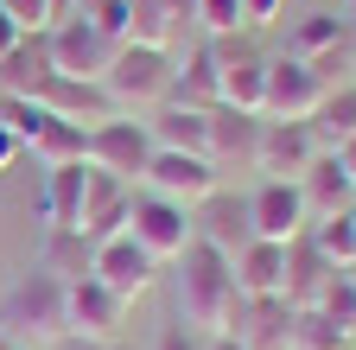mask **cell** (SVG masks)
<instances>
[{"instance_id": "cell-25", "label": "cell", "mask_w": 356, "mask_h": 350, "mask_svg": "<svg viewBox=\"0 0 356 350\" xmlns=\"http://www.w3.org/2000/svg\"><path fill=\"white\" fill-rule=\"evenodd\" d=\"M312 134H318L325 153H337L343 141H356V83H337V90H325L318 115H312Z\"/></svg>"}, {"instance_id": "cell-17", "label": "cell", "mask_w": 356, "mask_h": 350, "mask_svg": "<svg viewBox=\"0 0 356 350\" xmlns=\"http://www.w3.org/2000/svg\"><path fill=\"white\" fill-rule=\"evenodd\" d=\"M191 223H197V236H204V242H216L222 255H236L242 242H254V230H248V198H229L222 185L191 210Z\"/></svg>"}, {"instance_id": "cell-28", "label": "cell", "mask_w": 356, "mask_h": 350, "mask_svg": "<svg viewBox=\"0 0 356 350\" xmlns=\"http://www.w3.org/2000/svg\"><path fill=\"white\" fill-rule=\"evenodd\" d=\"M350 38V19H337V13H305L299 26H293V58H325V51H337Z\"/></svg>"}, {"instance_id": "cell-10", "label": "cell", "mask_w": 356, "mask_h": 350, "mask_svg": "<svg viewBox=\"0 0 356 350\" xmlns=\"http://www.w3.org/2000/svg\"><path fill=\"white\" fill-rule=\"evenodd\" d=\"M127 305L134 299L108 293L96 274H76L70 280V337H83V344H115L127 331Z\"/></svg>"}, {"instance_id": "cell-45", "label": "cell", "mask_w": 356, "mask_h": 350, "mask_svg": "<svg viewBox=\"0 0 356 350\" xmlns=\"http://www.w3.org/2000/svg\"><path fill=\"white\" fill-rule=\"evenodd\" d=\"M343 19H350V26H356V0H350V7H343Z\"/></svg>"}, {"instance_id": "cell-1", "label": "cell", "mask_w": 356, "mask_h": 350, "mask_svg": "<svg viewBox=\"0 0 356 350\" xmlns=\"http://www.w3.org/2000/svg\"><path fill=\"white\" fill-rule=\"evenodd\" d=\"M0 337L13 344H64L70 337V280L51 268L19 274L7 293H0Z\"/></svg>"}, {"instance_id": "cell-41", "label": "cell", "mask_w": 356, "mask_h": 350, "mask_svg": "<svg viewBox=\"0 0 356 350\" xmlns=\"http://www.w3.org/2000/svg\"><path fill=\"white\" fill-rule=\"evenodd\" d=\"M337 159H343V172H350V191H356V141H343V147H337Z\"/></svg>"}, {"instance_id": "cell-15", "label": "cell", "mask_w": 356, "mask_h": 350, "mask_svg": "<svg viewBox=\"0 0 356 350\" xmlns=\"http://www.w3.org/2000/svg\"><path fill=\"white\" fill-rule=\"evenodd\" d=\"M318 134H312V121H267L261 115V147H254V166L267 179H299V172L318 159Z\"/></svg>"}, {"instance_id": "cell-9", "label": "cell", "mask_w": 356, "mask_h": 350, "mask_svg": "<svg viewBox=\"0 0 356 350\" xmlns=\"http://www.w3.org/2000/svg\"><path fill=\"white\" fill-rule=\"evenodd\" d=\"M216 58V102L261 115V90H267V58L248 45V38H210Z\"/></svg>"}, {"instance_id": "cell-44", "label": "cell", "mask_w": 356, "mask_h": 350, "mask_svg": "<svg viewBox=\"0 0 356 350\" xmlns=\"http://www.w3.org/2000/svg\"><path fill=\"white\" fill-rule=\"evenodd\" d=\"M0 350H26V344H13V337H0Z\"/></svg>"}, {"instance_id": "cell-5", "label": "cell", "mask_w": 356, "mask_h": 350, "mask_svg": "<svg viewBox=\"0 0 356 350\" xmlns=\"http://www.w3.org/2000/svg\"><path fill=\"white\" fill-rule=\"evenodd\" d=\"M127 236L140 242L153 261H178V255L191 248L197 223H191L185 204H172V198H159V191H134V204H127Z\"/></svg>"}, {"instance_id": "cell-33", "label": "cell", "mask_w": 356, "mask_h": 350, "mask_svg": "<svg viewBox=\"0 0 356 350\" xmlns=\"http://www.w3.org/2000/svg\"><path fill=\"white\" fill-rule=\"evenodd\" d=\"M0 13H7L26 38H32V32H51V19H58L51 0H0Z\"/></svg>"}, {"instance_id": "cell-29", "label": "cell", "mask_w": 356, "mask_h": 350, "mask_svg": "<svg viewBox=\"0 0 356 350\" xmlns=\"http://www.w3.org/2000/svg\"><path fill=\"white\" fill-rule=\"evenodd\" d=\"M127 45H172V7L165 0H127Z\"/></svg>"}, {"instance_id": "cell-27", "label": "cell", "mask_w": 356, "mask_h": 350, "mask_svg": "<svg viewBox=\"0 0 356 350\" xmlns=\"http://www.w3.org/2000/svg\"><path fill=\"white\" fill-rule=\"evenodd\" d=\"M312 248H318L331 268H356V210H337V216H318V223L305 230Z\"/></svg>"}, {"instance_id": "cell-3", "label": "cell", "mask_w": 356, "mask_h": 350, "mask_svg": "<svg viewBox=\"0 0 356 350\" xmlns=\"http://www.w3.org/2000/svg\"><path fill=\"white\" fill-rule=\"evenodd\" d=\"M172 83H178V58H172V45H127V38H121L115 64L102 70V90H108V102H115L121 115L172 102Z\"/></svg>"}, {"instance_id": "cell-36", "label": "cell", "mask_w": 356, "mask_h": 350, "mask_svg": "<svg viewBox=\"0 0 356 350\" xmlns=\"http://www.w3.org/2000/svg\"><path fill=\"white\" fill-rule=\"evenodd\" d=\"M280 13V0H242V26H267Z\"/></svg>"}, {"instance_id": "cell-23", "label": "cell", "mask_w": 356, "mask_h": 350, "mask_svg": "<svg viewBox=\"0 0 356 350\" xmlns=\"http://www.w3.org/2000/svg\"><path fill=\"white\" fill-rule=\"evenodd\" d=\"M331 274H337V268L312 248V236H293V242H286V287H280V299H286V305H312V299L325 293Z\"/></svg>"}, {"instance_id": "cell-20", "label": "cell", "mask_w": 356, "mask_h": 350, "mask_svg": "<svg viewBox=\"0 0 356 350\" xmlns=\"http://www.w3.org/2000/svg\"><path fill=\"white\" fill-rule=\"evenodd\" d=\"M254 147H261V115L248 109H229V102H210V159H242L254 166Z\"/></svg>"}, {"instance_id": "cell-18", "label": "cell", "mask_w": 356, "mask_h": 350, "mask_svg": "<svg viewBox=\"0 0 356 350\" xmlns=\"http://www.w3.org/2000/svg\"><path fill=\"white\" fill-rule=\"evenodd\" d=\"M147 127H153V147H172V153H204V159H210V109H191V102H159Z\"/></svg>"}, {"instance_id": "cell-11", "label": "cell", "mask_w": 356, "mask_h": 350, "mask_svg": "<svg viewBox=\"0 0 356 350\" xmlns=\"http://www.w3.org/2000/svg\"><path fill=\"white\" fill-rule=\"evenodd\" d=\"M248 230L261 242H293L312 230L305 216V198H299V179H261L254 198H248Z\"/></svg>"}, {"instance_id": "cell-13", "label": "cell", "mask_w": 356, "mask_h": 350, "mask_svg": "<svg viewBox=\"0 0 356 350\" xmlns=\"http://www.w3.org/2000/svg\"><path fill=\"white\" fill-rule=\"evenodd\" d=\"M127 204H134V185H127V179H115V172H102V166H89L76 236H83L89 248L108 242V236H121V230H127Z\"/></svg>"}, {"instance_id": "cell-30", "label": "cell", "mask_w": 356, "mask_h": 350, "mask_svg": "<svg viewBox=\"0 0 356 350\" xmlns=\"http://www.w3.org/2000/svg\"><path fill=\"white\" fill-rule=\"evenodd\" d=\"M312 312H325L343 337H356V274H350V268H337V274L325 280V293L312 299Z\"/></svg>"}, {"instance_id": "cell-12", "label": "cell", "mask_w": 356, "mask_h": 350, "mask_svg": "<svg viewBox=\"0 0 356 350\" xmlns=\"http://www.w3.org/2000/svg\"><path fill=\"white\" fill-rule=\"evenodd\" d=\"M293 312L299 305H286L280 293H242L222 331H236L248 350H293Z\"/></svg>"}, {"instance_id": "cell-38", "label": "cell", "mask_w": 356, "mask_h": 350, "mask_svg": "<svg viewBox=\"0 0 356 350\" xmlns=\"http://www.w3.org/2000/svg\"><path fill=\"white\" fill-rule=\"evenodd\" d=\"M19 38H26V32H19V26H13V19H7V13H0V58H7V51H13V45H19Z\"/></svg>"}, {"instance_id": "cell-22", "label": "cell", "mask_w": 356, "mask_h": 350, "mask_svg": "<svg viewBox=\"0 0 356 350\" xmlns=\"http://www.w3.org/2000/svg\"><path fill=\"white\" fill-rule=\"evenodd\" d=\"M229 268H236V293H280L286 287V242H242L229 255Z\"/></svg>"}, {"instance_id": "cell-37", "label": "cell", "mask_w": 356, "mask_h": 350, "mask_svg": "<svg viewBox=\"0 0 356 350\" xmlns=\"http://www.w3.org/2000/svg\"><path fill=\"white\" fill-rule=\"evenodd\" d=\"M19 153H26V147H19V141H13V127H7V121H0V172H7V166H13V159H19Z\"/></svg>"}, {"instance_id": "cell-32", "label": "cell", "mask_w": 356, "mask_h": 350, "mask_svg": "<svg viewBox=\"0 0 356 350\" xmlns=\"http://www.w3.org/2000/svg\"><path fill=\"white\" fill-rule=\"evenodd\" d=\"M0 121L13 127V141H19V147H32V141H38V127L51 121V109H44L38 96H0Z\"/></svg>"}, {"instance_id": "cell-35", "label": "cell", "mask_w": 356, "mask_h": 350, "mask_svg": "<svg viewBox=\"0 0 356 350\" xmlns=\"http://www.w3.org/2000/svg\"><path fill=\"white\" fill-rule=\"evenodd\" d=\"M204 344H210V331H197V325H165L153 337V350H204Z\"/></svg>"}, {"instance_id": "cell-31", "label": "cell", "mask_w": 356, "mask_h": 350, "mask_svg": "<svg viewBox=\"0 0 356 350\" xmlns=\"http://www.w3.org/2000/svg\"><path fill=\"white\" fill-rule=\"evenodd\" d=\"M89 255H96V248H89L76 230H51V236H44V261H38V268L76 280V274H89Z\"/></svg>"}, {"instance_id": "cell-6", "label": "cell", "mask_w": 356, "mask_h": 350, "mask_svg": "<svg viewBox=\"0 0 356 350\" xmlns=\"http://www.w3.org/2000/svg\"><path fill=\"white\" fill-rule=\"evenodd\" d=\"M325 90L331 83L312 70L305 58H267V90H261V115L267 121H312L318 115V102H325Z\"/></svg>"}, {"instance_id": "cell-2", "label": "cell", "mask_w": 356, "mask_h": 350, "mask_svg": "<svg viewBox=\"0 0 356 350\" xmlns=\"http://www.w3.org/2000/svg\"><path fill=\"white\" fill-rule=\"evenodd\" d=\"M236 268H229V255H222L216 242L191 236V248L178 255V312H185V325L197 331H222L236 312Z\"/></svg>"}, {"instance_id": "cell-43", "label": "cell", "mask_w": 356, "mask_h": 350, "mask_svg": "<svg viewBox=\"0 0 356 350\" xmlns=\"http://www.w3.org/2000/svg\"><path fill=\"white\" fill-rule=\"evenodd\" d=\"M350 83H356V26H350Z\"/></svg>"}, {"instance_id": "cell-14", "label": "cell", "mask_w": 356, "mask_h": 350, "mask_svg": "<svg viewBox=\"0 0 356 350\" xmlns=\"http://www.w3.org/2000/svg\"><path fill=\"white\" fill-rule=\"evenodd\" d=\"M89 274H96L108 293H121V299H140V293L153 287V274H159V261L121 230V236L96 242V255H89Z\"/></svg>"}, {"instance_id": "cell-7", "label": "cell", "mask_w": 356, "mask_h": 350, "mask_svg": "<svg viewBox=\"0 0 356 350\" xmlns=\"http://www.w3.org/2000/svg\"><path fill=\"white\" fill-rule=\"evenodd\" d=\"M147 159H153V127L140 115H108V121L89 127V166H102V172L134 185L147 172Z\"/></svg>"}, {"instance_id": "cell-34", "label": "cell", "mask_w": 356, "mask_h": 350, "mask_svg": "<svg viewBox=\"0 0 356 350\" xmlns=\"http://www.w3.org/2000/svg\"><path fill=\"white\" fill-rule=\"evenodd\" d=\"M197 19L216 32V38H229L242 26V0H197Z\"/></svg>"}, {"instance_id": "cell-26", "label": "cell", "mask_w": 356, "mask_h": 350, "mask_svg": "<svg viewBox=\"0 0 356 350\" xmlns=\"http://www.w3.org/2000/svg\"><path fill=\"white\" fill-rule=\"evenodd\" d=\"M32 153H38L44 166H89V127H83V121H64V115H51V121L38 127Z\"/></svg>"}, {"instance_id": "cell-24", "label": "cell", "mask_w": 356, "mask_h": 350, "mask_svg": "<svg viewBox=\"0 0 356 350\" xmlns=\"http://www.w3.org/2000/svg\"><path fill=\"white\" fill-rule=\"evenodd\" d=\"M83 185H89V166H44V223L51 230H76V216H83Z\"/></svg>"}, {"instance_id": "cell-4", "label": "cell", "mask_w": 356, "mask_h": 350, "mask_svg": "<svg viewBox=\"0 0 356 350\" xmlns=\"http://www.w3.org/2000/svg\"><path fill=\"white\" fill-rule=\"evenodd\" d=\"M44 45H51V70H58V77L102 83V70H108V64H115V51H121V38H115V32H102L89 13H64V19H51Z\"/></svg>"}, {"instance_id": "cell-39", "label": "cell", "mask_w": 356, "mask_h": 350, "mask_svg": "<svg viewBox=\"0 0 356 350\" xmlns=\"http://www.w3.org/2000/svg\"><path fill=\"white\" fill-rule=\"evenodd\" d=\"M204 350H248V344H242L236 331H210V344H204Z\"/></svg>"}, {"instance_id": "cell-42", "label": "cell", "mask_w": 356, "mask_h": 350, "mask_svg": "<svg viewBox=\"0 0 356 350\" xmlns=\"http://www.w3.org/2000/svg\"><path fill=\"white\" fill-rule=\"evenodd\" d=\"M64 350H127V344H121V337H115V344H83V337H64Z\"/></svg>"}, {"instance_id": "cell-40", "label": "cell", "mask_w": 356, "mask_h": 350, "mask_svg": "<svg viewBox=\"0 0 356 350\" xmlns=\"http://www.w3.org/2000/svg\"><path fill=\"white\" fill-rule=\"evenodd\" d=\"M108 7H121V0H70V13H89V19L108 13Z\"/></svg>"}, {"instance_id": "cell-21", "label": "cell", "mask_w": 356, "mask_h": 350, "mask_svg": "<svg viewBox=\"0 0 356 350\" xmlns=\"http://www.w3.org/2000/svg\"><path fill=\"white\" fill-rule=\"evenodd\" d=\"M51 45H44V32L19 38V45L0 58V96H38L44 83H51Z\"/></svg>"}, {"instance_id": "cell-16", "label": "cell", "mask_w": 356, "mask_h": 350, "mask_svg": "<svg viewBox=\"0 0 356 350\" xmlns=\"http://www.w3.org/2000/svg\"><path fill=\"white\" fill-rule=\"evenodd\" d=\"M299 198H305V216H337V210H356V191H350V172L337 153H318L305 172H299Z\"/></svg>"}, {"instance_id": "cell-8", "label": "cell", "mask_w": 356, "mask_h": 350, "mask_svg": "<svg viewBox=\"0 0 356 350\" xmlns=\"http://www.w3.org/2000/svg\"><path fill=\"white\" fill-rule=\"evenodd\" d=\"M216 185H222L216 179V159H204V153H172V147H153V159L140 172V191H159L172 204H185V210H197Z\"/></svg>"}, {"instance_id": "cell-46", "label": "cell", "mask_w": 356, "mask_h": 350, "mask_svg": "<svg viewBox=\"0 0 356 350\" xmlns=\"http://www.w3.org/2000/svg\"><path fill=\"white\" fill-rule=\"evenodd\" d=\"M337 350H356V337H350V344H337Z\"/></svg>"}, {"instance_id": "cell-19", "label": "cell", "mask_w": 356, "mask_h": 350, "mask_svg": "<svg viewBox=\"0 0 356 350\" xmlns=\"http://www.w3.org/2000/svg\"><path fill=\"white\" fill-rule=\"evenodd\" d=\"M38 102L51 109V115H64V121H83V127H96V121L121 115V109L108 102L102 83H76V77H51V83L38 90Z\"/></svg>"}]
</instances>
